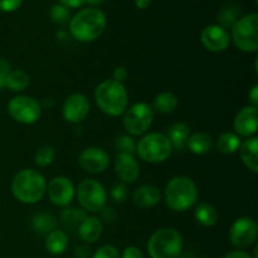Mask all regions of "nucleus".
I'll return each instance as SVG.
<instances>
[{"mask_svg": "<svg viewBox=\"0 0 258 258\" xmlns=\"http://www.w3.org/2000/svg\"><path fill=\"white\" fill-rule=\"evenodd\" d=\"M59 4H62L67 9H77L86 4V0H59Z\"/></svg>", "mask_w": 258, "mask_h": 258, "instance_id": "41", "label": "nucleus"}, {"mask_svg": "<svg viewBox=\"0 0 258 258\" xmlns=\"http://www.w3.org/2000/svg\"><path fill=\"white\" fill-rule=\"evenodd\" d=\"M239 156L244 165L253 173L258 171V139L256 136L248 138L241 143L239 146Z\"/></svg>", "mask_w": 258, "mask_h": 258, "instance_id": "20", "label": "nucleus"}, {"mask_svg": "<svg viewBox=\"0 0 258 258\" xmlns=\"http://www.w3.org/2000/svg\"><path fill=\"white\" fill-rule=\"evenodd\" d=\"M151 0H135V4L139 9H146L150 5Z\"/></svg>", "mask_w": 258, "mask_h": 258, "instance_id": "45", "label": "nucleus"}, {"mask_svg": "<svg viewBox=\"0 0 258 258\" xmlns=\"http://www.w3.org/2000/svg\"><path fill=\"white\" fill-rule=\"evenodd\" d=\"M92 258H120V253L112 244H103L92 254Z\"/></svg>", "mask_w": 258, "mask_h": 258, "instance_id": "34", "label": "nucleus"}, {"mask_svg": "<svg viewBox=\"0 0 258 258\" xmlns=\"http://www.w3.org/2000/svg\"><path fill=\"white\" fill-rule=\"evenodd\" d=\"M258 234L257 222L251 217L236 219L229 229V242L237 249L248 248L256 242Z\"/></svg>", "mask_w": 258, "mask_h": 258, "instance_id": "11", "label": "nucleus"}, {"mask_svg": "<svg viewBox=\"0 0 258 258\" xmlns=\"http://www.w3.org/2000/svg\"><path fill=\"white\" fill-rule=\"evenodd\" d=\"M33 229L38 233L48 234L49 232L54 231L57 227V222H55L54 217L47 213H40L33 218Z\"/></svg>", "mask_w": 258, "mask_h": 258, "instance_id": "29", "label": "nucleus"}, {"mask_svg": "<svg viewBox=\"0 0 258 258\" xmlns=\"http://www.w3.org/2000/svg\"><path fill=\"white\" fill-rule=\"evenodd\" d=\"M115 173L123 184H131L140 176V165L135 156L126 153H117L115 156Z\"/></svg>", "mask_w": 258, "mask_h": 258, "instance_id": "17", "label": "nucleus"}, {"mask_svg": "<svg viewBox=\"0 0 258 258\" xmlns=\"http://www.w3.org/2000/svg\"><path fill=\"white\" fill-rule=\"evenodd\" d=\"M168 139L171 144L173 150H181L186 146L189 136H190V128L185 122H175L169 127Z\"/></svg>", "mask_w": 258, "mask_h": 258, "instance_id": "23", "label": "nucleus"}, {"mask_svg": "<svg viewBox=\"0 0 258 258\" xmlns=\"http://www.w3.org/2000/svg\"><path fill=\"white\" fill-rule=\"evenodd\" d=\"M100 213L103 221L107 222V223H112V222L117 218V213H116L115 209H113L112 207H103L102 211H101Z\"/></svg>", "mask_w": 258, "mask_h": 258, "instance_id": "38", "label": "nucleus"}, {"mask_svg": "<svg viewBox=\"0 0 258 258\" xmlns=\"http://www.w3.org/2000/svg\"><path fill=\"white\" fill-rule=\"evenodd\" d=\"M23 4V0H0V12L12 13L19 9Z\"/></svg>", "mask_w": 258, "mask_h": 258, "instance_id": "36", "label": "nucleus"}, {"mask_svg": "<svg viewBox=\"0 0 258 258\" xmlns=\"http://www.w3.org/2000/svg\"><path fill=\"white\" fill-rule=\"evenodd\" d=\"M126 78H127V70H126L125 67H122V66H118V67H116L115 70H113V73H112L113 81L122 83Z\"/></svg>", "mask_w": 258, "mask_h": 258, "instance_id": "40", "label": "nucleus"}, {"mask_svg": "<svg viewBox=\"0 0 258 258\" xmlns=\"http://www.w3.org/2000/svg\"><path fill=\"white\" fill-rule=\"evenodd\" d=\"M49 17L57 24H67L71 20L70 9L63 7L62 4H54L49 10Z\"/></svg>", "mask_w": 258, "mask_h": 258, "instance_id": "32", "label": "nucleus"}, {"mask_svg": "<svg viewBox=\"0 0 258 258\" xmlns=\"http://www.w3.org/2000/svg\"><path fill=\"white\" fill-rule=\"evenodd\" d=\"M121 258H144V254L140 248L135 246H130L123 249Z\"/></svg>", "mask_w": 258, "mask_h": 258, "instance_id": "39", "label": "nucleus"}, {"mask_svg": "<svg viewBox=\"0 0 258 258\" xmlns=\"http://www.w3.org/2000/svg\"><path fill=\"white\" fill-rule=\"evenodd\" d=\"M234 131L238 136L252 138L256 135L258 127V110L254 106H244L234 117Z\"/></svg>", "mask_w": 258, "mask_h": 258, "instance_id": "16", "label": "nucleus"}, {"mask_svg": "<svg viewBox=\"0 0 258 258\" xmlns=\"http://www.w3.org/2000/svg\"><path fill=\"white\" fill-rule=\"evenodd\" d=\"M153 120V107L145 102H138L125 111L122 123L131 136H141L150 128Z\"/></svg>", "mask_w": 258, "mask_h": 258, "instance_id": "9", "label": "nucleus"}, {"mask_svg": "<svg viewBox=\"0 0 258 258\" xmlns=\"http://www.w3.org/2000/svg\"><path fill=\"white\" fill-rule=\"evenodd\" d=\"M103 232V224L100 218L95 216L86 217L78 224V236L86 243H95L98 241Z\"/></svg>", "mask_w": 258, "mask_h": 258, "instance_id": "19", "label": "nucleus"}, {"mask_svg": "<svg viewBox=\"0 0 258 258\" xmlns=\"http://www.w3.org/2000/svg\"><path fill=\"white\" fill-rule=\"evenodd\" d=\"M160 189L154 185H141L135 190L133 201L141 209H150L158 206L161 201Z\"/></svg>", "mask_w": 258, "mask_h": 258, "instance_id": "18", "label": "nucleus"}, {"mask_svg": "<svg viewBox=\"0 0 258 258\" xmlns=\"http://www.w3.org/2000/svg\"><path fill=\"white\" fill-rule=\"evenodd\" d=\"M128 197V190L125 186V184H115L111 189V198H112L113 202L116 203H123V202L127 199Z\"/></svg>", "mask_w": 258, "mask_h": 258, "instance_id": "35", "label": "nucleus"}, {"mask_svg": "<svg viewBox=\"0 0 258 258\" xmlns=\"http://www.w3.org/2000/svg\"><path fill=\"white\" fill-rule=\"evenodd\" d=\"M239 14H241V10L238 7L233 4H226L224 7H222V9L218 13V25H221L226 30L228 28H232L234 23L241 18Z\"/></svg>", "mask_w": 258, "mask_h": 258, "instance_id": "28", "label": "nucleus"}, {"mask_svg": "<svg viewBox=\"0 0 258 258\" xmlns=\"http://www.w3.org/2000/svg\"><path fill=\"white\" fill-rule=\"evenodd\" d=\"M176 106H178V97L175 93L170 91H164L156 96L151 107L154 112L170 113L175 110Z\"/></svg>", "mask_w": 258, "mask_h": 258, "instance_id": "27", "label": "nucleus"}, {"mask_svg": "<svg viewBox=\"0 0 258 258\" xmlns=\"http://www.w3.org/2000/svg\"><path fill=\"white\" fill-rule=\"evenodd\" d=\"M217 150L223 155H232L236 151H238L241 146V138L236 133H227L221 134L216 141Z\"/></svg>", "mask_w": 258, "mask_h": 258, "instance_id": "25", "label": "nucleus"}, {"mask_svg": "<svg viewBox=\"0 0 258 258\" xmlns=\"http://www.w3.org/2000/svg\"><path fill=\"white\" fill-rule=\"evenodd\" d=\"M102 2L103 0H86V3H88V4H91L92 7H95V8H96V5H100Z\"/></svg>", "mask_w": 258, "mask_h": 258, "instance_id": "46", "label": "nucleus"}, {"mask_svg": "<svg viewBox=\"0 0 258 258\" xmlns=\"http://www.w3.org/2000/svg\"><path fill=\"white\" fill-rule=\"evenodd\" d=\"M29 85L30 77L25 71L13 70L8 73L5 87L12 91V92H22V91L27 90Z\"/></svg>", "mask_w": 258, "mask_h": 258, "instance_id": "26", "label": "nucleus"}, {"mask_svg": "<svg viewBox=\"0 0 258 258\" xmlns=\"http://www.w3.org/2000/svg\"><path fill=\"white\" fill-rule=\"evenodd\" d=\"M88 112H90V101L83 93H72L63 102L62 115L67 122H81L87 117Z\"/></svg>", "mask_w": 258, "mask_h": 258, "instance_id": "14", "label": "nucleus"}, {"mask_svg": "<svg viewBox=\"0 0 258 258\" xmlns=\"http://www.w3.org/2000/svg\"><path fill=\"white\" fill-rule=\"evenodd\" d=\"M231 40L243 53H256L258 50V15L251 13L241 17L232 27Z\"/></svg>", "mask_w": 258, "mask_h": 258, "instance_id": "7", "label": "nucleus"}, {"mask_svg": "<svg viewBox=\"0 0 258 258\" xmlns=\"http://www.w3.org/2000/svg\"><path fill=\"white\" fill-rule=\"evenodd\" d=\"M55 158V150L53 146L44 145L39 148L35 153L34 163L37 164L39 168H45V166L50 165Z\"/></svg>", "mask_w": 258, "mask_h": 258, "instance_id": "31", "label": "nucleus"}, {"mask_svg": "<svg viewBox=\"0 0 258 258\" xmlns=\"http://www.w3.org/2000/svg\"><path fill=\"white\" fill-rule=\"evenodd\" d=\"M78 164L87 173L101 174L107 169L110 164V156L103 149L91 146L82 150L78 156Z\"/></svg>", "mask_w": 258, "mask_h": 258, "instance_id": "15", "label": "nucleus"}, {"mask_svg": "<svg viewBox=\"0 0 258 258\" xmlns=\"http://www.w3.org/2000/svg\"><path fill=\"white\" fill-rule=\"evenodd\" d=\"M107 18L101 9L95 7L85 8L73 15L70 20V32L76 40L82 43L93 42L103 34Z\"/></svg>", "mask_w": 258, "mask_h": 258, "instance_id": "1", "label": "nucleus"}, {"mask_svg": "<svg viewBox=\"0 0 258 258\" xmlns=\"http://www.w3.org/2000/svg\"><path fill=\"white\" fill-rule=\"evenodd\" d=\"M95 100L105 115L117 117L125 113L128 105V95L123 83L113 80L101 82L95 90Z\"/></svg>", "mask_w": 258, "mask_h": 258, "instance_id": "4", "label": "nucleus"}, {"mask_svg": "<svg viewBox=\"0 0 258 258\" xmlns=\"http://www.w3.org/2000/svg\"><path fill=\"white\" fill-rule=\"evenodd\" d=\"M201 42L209 52L221 53L228 49L231 44V35L221 25L211 24L202 30Z\"/></svg>", "mask_w": 258, "mask_h": 258, "instance_id": "13", "label": "nucleus"}, {"mask_svg": "<svg viewBox=\"0 0 258 258\" xmlns=\"http://www.w3.org/2000/svg\"><path fill=\"white\" fill-rule=\"evenodd\" d=\"M248 98H249V103H251V106L257 107L258 106V85H254L253 87H252V90L249 91Z\"/></svg>", "mask_w": 258, "mask_h": 258, "instance_id": "44", "label": "nucleus"}, {"mask_svg": "<svg viewBox=\"0 0 258 258\" xmlns=\"http://www.w3.org/2000/svg\"><path fill=\"white\" fill-rule=\"evenodd\" d=\"M10 72L9 63L5 59L0 58V90L5 88V81H7L8 73Z\"/></svg>", "mask_w": 258, "mask_h": 258, "instance_id": "37", "label": "nucleus"}, {"mask_svg": "<svg viewBox=\"0 0 258 258\" xmlns=\"http://www.w3.org/2000/svg\"><path fill=\"white\" fill-rule=\"evenodd\" d=\"M76 258H90L91 257V249L87 246H78L75 249Z\"/></svg>", "mask_w": 258, "mask_h": 258, "instance_id": "42", "label": "nucleus"}, {"mask_svg": "<svg viewBox=\"0 0 258 258\" xmlns=\"http://www.w3.org/2000/svg\"><path fill=\"white\" fill-rule=\"evenodd\" d=\"M186 146L196 155H207V154L213 150L214 141L211 135L199 131V133L189 136L188 141H186Z\"/></svg>", "mask_w": 258, "mask_h": 258, "instance_id": "21", "label": "nucleus"}, {"mask_svg": "<svg viewBox=\"0 0 258 258\" xmlns=\"http://www.w3.org/2000/svg\"><path fill=\"white\" fill-rule=\"evenodd\" d=\"M45 193L48 194V198L54 206L66 208V207L72 203L73 198H75L76 189L75 185H73V181L70 178H67V176H55L48 183Z\"/></svg>", "mask_w": 258, "mask_h": 258, "instance_id": "12", "label": "nucleus"}, {"mask_svg": "<svg viewBox=\"0 0 258 258\" xmlns=\"http://www.w3.org/2000/svg\"><path fill=\"white\" fill-rule=\"evenodd\" d=\"M148 252L150 258H180L183 237L171 227L158 229L149 238Z\"/></svg>", "mask_w": 258, "mask_h": 258, "instance_id": "5", "label": "nucleus"}, {"mask_svg": "<svg viewBox=\"0 0 258 258\" xmlns=\"http://www.w3.org/2000/svg\"><path fill=\"white\" fill-rule=\"evenodd\" d=\"M223 258H252V256L248 252L242 251V249H237V251H232L226 253Z\"/></svg>", "mask_w": 258, "mask_h": 258, "instance_id": "43", "label": "nucleus"}, {"mask_svg": "<svg viewBox=\"0 0 258 258\" xmlns=\"http://www.w3.org/2000/svg\"><path fill=\"white\" fill-rule=\"evenodd\" d=\"M165 204L174 212H185L198 203V188L189 176H174L164 190Z\"/></svg>", "mask_w": 258, "mask_h": 258, "instance_id": "3", "label": "nucleus"}, {"mask_svg": "<svg viewBox=\"0 0 258 258\" xmlns=\"http://www.w3.org/2000/svg\"><path fill=\"white\" fill-rule=\"evenodd\" d=\"M47 191L44 176L34 169H23L15 174L12 181V193L23 204H35Z\"/></svg>", "mask_w": 258, "mask_h": 258, "instance_id": "2", "label": "nucleus"}, {"mask_svg": "<svg viewBox=\"0 0 258 258\" xmlns=\"http://www.w3.org/2000/svg\"><path fill=\"white\" fill-rule=\"evenodd\" d=\"M77 199L83 211L90 213H100L103 207H106L107 194L106 189L100 181L95 179L82 180L77 186Z\"/></svg>", "mask_w": 258, "mask_h": 258, "instance_id": "8", "label": "nucleus"}, {"mask_svg": "<svg viewBox=\"0 0 258 258\" xmlns=\"http://www.w3.org/2000/svg\"><path fill=\"white\" fill-rule=\"evenodd\" d=\"M62 221L64 222L67 226H78L83 219L87 217L86 211L82 208H73V207H66L62 211Z\"/></svg>", "mask_w": 258, "mask_h": 258, "instance_id": "30", "label": "nucleus"}, {"mask_svg": "<svg viewBox=\"0 0 258 258\" xmlns=\"http://www.w3.org/2000/svg\"><path fill=\"white\" fill-rule=\"evenodd\" d=\"M116 148L118 149V153H126V154H134L136 153V143L133 139V136L122 135L116 140Z\"/></svg>", "mask_w": 258, "mask_h": 258, "instance_id": "33", "label": "nucleus"}, {"mask_svg": "<svg viewBox=\"0 0 258 258\" xmlns=\"http://www.w3.org/2000/svg\"><path fill=\"white\" fill-rule=\"evenodd\" d=\"M136 153L146 163L160 164L170 158L173 148L165 134L149 133L136 144Z\"/></svg>", "mask_w": 258, "mask_h": 258, "instance_id": "6", "label": "nucleus"}, {"mask_svg": "<svg viewBox=\"0 0 258 258\" xmlns=\"http://www.w3.org/2000/svg\"><path fill=\"white\" fill-rule=\"evenodd\" d=\"M8 112L10 117L17 122L23 125H32L39 120L42 115V106L30 96L19 95L9 101Z\"/></svg>", "mask_w": 258, "mask_h": 258, "instance_id": "10", "label": "nucleus"}, {"mask_svg": "<svg viewBox=\"0 0 258 258\" xmlns=\"http://www.w3.org/2000/svg\"><path fill=\"white\" fill-rule=\"evenodd\" d=\"M44 247L47 252L52 256H59V254L64 253V251L68 247V237L63 231H54L49 232L45 237Z\"/></svg>", "mask_w": 258, "mask_h": 258, "instance_id": "22", "label": "nucleus"}, {"mask_svg": "<svg viewBox=\"0 0 258 258\" xmlns=\"http://www.w3.org/2000/svg\"><path fill=\"white\" fill-rule=\"evenodd\" d=\"M194 217H196L197 222L204 227L216 226L219 219L217 209L211 203H207V202H201V203L196 204Z\"/></svg>", "mask_w": 258, "mask_h": 258, "instance_id": "24", "label": "nucleus"}]
</instances>
